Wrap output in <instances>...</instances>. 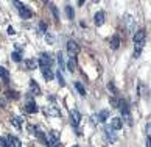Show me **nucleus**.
Listing matches in <instances>:
<instances>
[{"mask_svg": "<svg viewBox=\"0 0 151 147\" xmlns=\"http://www.w3.org/2000/svg\"><path fill=\"white\" fill-rule=\"evenodd\" d=\"M145 39H147V33L145 30H139L134 33V44H136V50H134V58H139L142 53V49L145 46Z\"/></svg>", "mask_w": 151, "mask_h": 147, "instance_id": "nucleus-1", "label": "nucleus"}, {"mask_svg": "<svg viewBox=\"0 0 151 147\" xmlns=\"http://www.w3.org/2000/svg\"><path fill=\"white\" fill-rule=\"evenodd\" d=\"M119 110L122 113V117H125V121L129 124V125H132V121H131V111H129V105H128L126 100H120L119 103Z\"/></svg>", "mask_w": 151, "mask_h": 147, "instance_id": "nucleus-2", "label": "nucleus"}, {"mask_svg": "<svg viewBox=\"0 0 151 147\" xmlns=\"http://www.w3.org/2000/svg\"><path fill=\"white\" fill-rule=\"evenodd\" d=\"M39 66H41V69H52L53 66V58H52V53H47L44 52L41 53V56H39Z\"/></svg>", "mask_w": 151, "mask_h": 147, "instance_id": "nucleus-3", "label": "nucleus"}, {"mask_svg": "<svg viewBox=\"0 0 151 147\" xmlns=\"http://www.w3.org/2000/svg\"><path fill=\"white\" fill-rule=\"evenodd\" d=\"M14 5L19 8V16L22 19H30L31 16H33V11L27 7V5H24V3H19V2H14Z\"/></svg>", "mask_w": 151, "mask_h": 147, "instance_id": "nucleus-4", "label": "nucleus"}, {"mask_svg": "<svg viewBox=\"0 0 151 147\" xmlns=\"http://www.w3.org/2000/svg\"><path fill=\"white\" fill-rule=\"evenodd\" d=\"M67 53L70 55V58H75V56L80 53V46L75 41H67Z\"/></svg>", "mask_w": 151, "mask_h": 147, "instance_id": "nucleus-5", "label": "nucleus"}, {"mask_svg": "<svg viewBox=\"0 0 151 147\" xmlns=\"http://www.w3.org/2000/svg\"><path fill=\"white\" fill-rule=\"evenodd\" d=\"M25 111L28 113V114H35V113L39 111L37 105H36V102L33 100V97H31V94H28V102L25 103Z\"/></svg>", "mask_w": 151, "mask_h": 147, "instance_id": "nucleus-6", "label": "nucleus"}, {"mask_svg": "<svg viewBox=\"0 0 151 147\" xmlns=\"http://www.w3.org/2000/svg\"><path fill=\"white\" fill-rule=\"evenodd\" d=\"M123 24H125L126 30L129 33H134V27H136V20H134V17L131 14H125L123 16Z\"/></svg>", "mask_w": 151, "mask_h": 147, "instance_id": "nucleus-7", "label": "nucleus"}, {"mask_svg": "<svg viewBox=\"0 0 151 147\" xmlns=\"http://www.w3.org/2000/svg\"><path fill=\"white\" fill-rule=\"evenodd\" d=\"M80 121H81L80 111H78V110H70V125L73 127V128H78Z\"/></svg>", "mask_w": 151, "mask_h": 147, "instance_id": "nucleus-8", "label": "nucleus"}, {"mask_svg": "<svg viewBox=\"0 0 151 147\" xmlns=\"http://www.w3.org/2000/svg\"><path fill=\"white\" fill-rule=\"evenodd\" d=\"M109 113H111V110H103V111L97 113V114H93L95 122H104V121L109 117Z\"/></svg>", "mask_w": 151, "mask_h": 147, "instance_id": "nucleus-9", "label": "nucleus"}, {"mask_svg": "<svg viewBox=\"0 0 151 147\" xmlns=\"http://www.w3.org/2000/svg\"><path fill=\"white\" fill-rule=\"evenodd\" d=\"M104 19H106V14L103 11H98V13H95V16H93V24L97 27H101L104 24Z\"/></svg>", "mask_w": 151, "mask_h": 147, "instance_id": "nucleus-10", "label": "nucleus"}, {"mask_svg": "<svg viewBox=\"0 0 151 147\" xmlns=\"http://www.w3.org/2000/svg\"><path fill=\"white\" fill-rule=\"evenodd\" d=\"M123 127V119L122 117H112V121H111V128L114 130H120Z\"/></svg>", "mask_w": 151, "mask_h": 147, "instance_id": "nucleus-11", "label": "nucleus"}, {"mask_svg": "<svg viewBox=\"0 0 151 147\" xmlns=\"http://www.w3.org/2000/svg\"><path fill=\"white\" fill-rule=\"evenodd\" d=\"M30 94L33 95H39L41 94V88H39V84L36 83V80H30Z\"/></svg>", "mask_w": 151, "mask_h": 147, "instance_id": "nucleus-12", "label": "nucleus"}, {"mask_svg": "<svg viewBox=\"0 0 151 147\" xmlns=\"http://www.w3.org/2000/svg\"><path fill=\"white\" fill-rule=\"evenodd\" d=\"M44 113L48 116H56V117H61V111L59 108H56V106H48V108L44 110Z\"/></svg>", "mask_w": 151, "mask_h": 147, "instance_id": "nucleus-13", "label": "nucleus"}, {"mask_svg": "<svg viewBox=\"0 0 151 147\" xmlns=\"http://www.w3.org/2000/svg\"><path fill=\"white\" fill-rule=\"evenodd\" d=\"M104 135H106V138L109 139V143H115L117 141V135L114 133V130L112 128H104Z\"/></svg>", "mask_w": 151, "mask_h": 147, "instance_id": "nucleus-14", "label": "nucleus"}, {"mask_svg": "<svg viewBox=\"0 0 151 147\" xmlns=\"http://www.w3.org/2000/svg\"><path fill=\"white\" fill-rule=\"evenodd\" d=\"M109 46H111V49H119V46H120V36L119 35H114L112 38L109 39Z\"/></svg>", "mask_w": 151, "mask_h": 147, "instance_id": "nucleus-15", "label": "nucleus"}, {"mask_svg": "<svg viewBox=\"0 0 151 147\" xmlns=\"http://www.w3.org/2000/svg\"><path fill=\"white\" fill-rule=\"evenodd\" d=\"M11 124H13L16 128H22L24 119H22V117H19V116H13V117H11Z\"/></svg>", "mask_w": 151, "mask_h": 147, "instance_id": "nucleus-16", "label": "nucleus"}, {"mask_svg": "<svg viewBox=\"0 0 151 147\" xmlns=\"http://www.w3.org/2000/svg\"><path fill=\"white\" fill-rule=\"evenodd\" d=\"M6 143L9 144V146H13V147H22V143L16 138V136H8V141Z\"/></svg>", "mask_w": 151, "mask_h": 147, "instance_id": "nucleus-17", "label": "nucleus"}, {"mask_svg": "<svg viewBox=\"0 0 151 147\" xmlns=\"http://www.w3.org/2000/svg\"><path fill=\"white\" fill-rule=\"evenodd\" d=\"M75 69H76V61H75V58H70L69 63H67V71L72 74V72H75Z\"/></svg>", "mask_w": 151, "mask_h": 147, "instance_id": "nucleus-18", "label": "nucleus"}, {"mask_svg": "<svg viewBox=\"0 0 151 147\" xmlns=\"http://www.w3.org/2000/svg\"><path fill=\"white\" fill-rule=\"evenodd\" d=\"M42 77L45 78L47 82L53 80V72H52V69H42Z\"/></svg>", "mask_w": 151, "mask_h": 147, "instance_id": "nucleus-19", "label": "nucleus"}, {"mask_svg": "<svg viewBox=\"0 0 151 147\" xmlns=\"http://www.w3.org/2000/svg\"><path fill=\"white\" fill-rule=\"evenodd\" d=\"M75 88H76V91L80 92V95H83V97H86V89L84 86L80 83V82H75Z\"/></svg>", "mask_w": 151, "mask_h": 147, "instance_id": "nucleus-20", "label": "nucleus"}, {"mask_svg": "<svg viewBox=\"0 0 151 147\" xmlns=\"http://www.w3.org/2000/svg\"><path fill=\"white\" fill-rule=\"evenodd\" d=\"M65 14H67V19H70V20L75 17V11H73V8H72L70 5H67V7H65Z\"/></svg>", "mask_w": 151, "mask_h": 147, "instance_id": "nucleus-21", "label": "nucleus"}, {"mask_svg": "<svg viewBox=\"0 0 151 147\" xmlns=\"http://www.w3.org/2000/svg\"><path fill=\"white\" fill-rule=\"evenodd\" d=\"M47 5L50 7V9H52V13H53V16H55V19H56V20H59V13H58V8L55 7V5H53L52 2H48Z\"/></svg>", "mask_w": 151, "mask_h": 147, "instance_id": "nucleus-22", "label": "nucleus"}, {"mask_svg": "<svg viewBox=\"0 0 151 147\" xmlns=\"http://www.w3.org/2000/svg\"><path fill=\"white\" fill-rule=\"evenodd\" d=\"M25 64H27V67H28L30 71H33V69H36V67H37V61L36 60H27Z\"/></svg>", "mask_w": 151, "mask_h": 147, "instance_id": "nucleus-23", "label": "nucleus"}, {"mask_svg": "<svg viewBox=\"0 0 151 147\" xmlns=\"http://www.w3.org/2000/svg\"><path fill=\"white\" fill-rule=\"evenodd\" d=\"M0 78H3L5 82H9V75H8V71L5 67L0 66Z\"/></svg>", "mask_w": 151, "mask_h": 147, "instance_id": "nucleus-24", "label": "nucleus"}, {"mask_svg": "<svg viewBox=\"0 0 151 147\" xmlns=\"http://www.w3.org/2000/svg\"><path fill=\"white\" fill-rule=\"evenodd\" d=\"M58 64H59V72H63L65 69V64H64V58H63V53H58Z\"/></svg>", "mask_w": 151, "mask_h": 147, "instance_id": "nucleus-25", "label": "nucleus"}, {"mask_svg": "<svg viewBox=\"0 0 151 147\" xmlns=\"http://www.w3.org/2000/svg\"><path fill=\"white\" fill-rule=\"evenodd\" d=\"M56 78H58V83H59V86H65V80H64V75H63V72H59L56 74Z\"/></svg>", "mask_w": 151, "mask_h": 147, "instance_id": "nucleus-26", "label": "nucleus"}, {"mask_svg": "<svg viewBox=\"0 0 151 147\" xmlns=\"http://www.w3.org/2000/svg\"><path fill=\"white\" fill-rule=\"evenodd\" d=\"M6 97L11 99V100H17V99H19V92H16V91H8V92H6Z\"/></svg>", "mask_w": 151, "mask_h": 147, "instance_id": "nucleus-27", "label": "nucleus"}, {"mask_svg": "<svg viewBox=\"0 0 151 147\" xmlns=\"http://www.w3.org/2000/svg\"><path fill=\"white\" fill-rule=\"evenodd\" d=\"M11 58H13V61H16V63H20V61H22V53H19V52H13Z\"/></svg>", "mask_w": 151, "mask_h": 147, "instance_id": "nucleus-28", "label": "nucleus"}, {"mask_svg": "<svg viewBox=\"0 0 151 147\" xmlns=\"http://www.w3.org/2000/svg\"><path fill=\"white\" fill-rule=\"evenodd\" d=\"M39 31H41V33H47V25L44 24V22L39 24Z\"/></svg>", "mask_w": 151, "mask_h": 147, "instance_id": "nucleus-29", "label": "nucleus"}, {"mask_svg": "<svg viewBox=\"0 0 151 147\" xmlns=\"http://www.w3.org/2000/svg\"><path fill=\"white\" fill-rule=\"evenodd\" d=\"M37 130H39V128H37V127H35V125H28V132H31L33 135H35V133L37 132Z\"/></svg>", "mask_w": 151, "mask_h": 147, "instance_id": "nucleus-30", "label": "nucleus"}, {"mask_svg": "<svg viewBox=\"0 0 151 147\" xmlns=\"http://www.w3.org/2000/svg\"><path fill=\"white\" fill-rule=\"evenodd\" d=\"M0 147H9V146H8V143H6V141H5L2 136H0Z\"/></svg>", "mask_w": 151, "mask_h": 147, "instance_id": "nucleus-31", "label": "nucleus"}, {"mask_svg": "<svg viewBox=\"0 0 151 147\" xmlns=\"http://www.w3.org/2000/svg\"><path fill=\"white\" fill-rule=\"evenodd\" d=\"M6 31H8V35H16V31H14V28H13V27H8V30H6Z\"/></svg>", "mask_w": 151, "mask_h": 147, "instance_id": "nucleus-32", "label": "nucleus"}, {"mask_svg": "<svg viewBox=\"0 0 151 147\" xmlns=\"http://www.w3.org/2000/svg\"><path fill=\"white\" fill-rule=\"evenodd\" d=\"M45 38L48 39V42H53V36H50L48 33H47V35H45Z\"/></svg>", "mask_w": 151, "mask_h": 147, "instance_id": "nucleus-33", "label": "nucleus"}, {"mask_svg": "<svg viewBox=\"0 0 151 147\" xmlns=\"http://www.w3.org/2000/svg\"><path fill=\"white\" fill-rule=\"evenodd\" d=\"M0 106H5V102H3L2 99H0Z\"/></svg>", "mask_w": 151, "mask_h": 147, "instance_id": "nucleus-34", "label": "nucleus"}, {"mask_svg": "<svg viewBox=\"0 0 151 147\" xmlns=\"http://www.w3.org/2000/svg\"><path fill=\"white\" fill-rule=\"evenodd\" d=\"M73 147H80V146H73Z\"/></svg>", "mask_w": 151, "mask_h": 147, "instance_id": "nucleus-35", "label": "nucleus"}]
</instances>
